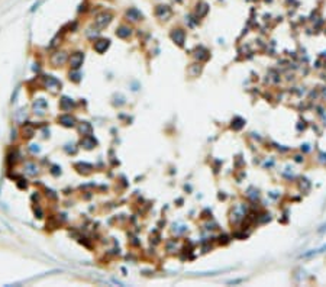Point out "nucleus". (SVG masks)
I'll use <instances>...</instances> for the list:
<instances>
[{"label": "nucleus", "mask_w": 326, "mask_h": 287, "mask_svg": "<svg viewBox=\"0 0 326 287\" xmlns=\"http://www.w3.org/2000/svg\"><path fill=\"white\" fill-rule=\"evenodd\" d=\"M112 17H113V16H112L110 12H103V13H100V15L97 16V19H96V25L100 26V28H104V26H107V25L110 23Z\"/></svg>", "instance_id": "f257e3e1"}, {"label": "nucleus", "mask_w": 326, "mask_h": 287, "mask_svg": "<svg viewBox=\"0 0 326 287\" xmlns=\"http://www.w3.org/2000/svg\"><path fill=\"white\" fill-rule=\"evenodd\" d=\"M83 60H84V55L81 52H76V54L71 55V58H70V64H71L73 68H78L83 64Z\"/></svg>", "instance_id": "f03ea898"}, {"label": "nucleus", "mask_w": 326, "mask_h": 287, "mask_svg": "<svg viewBox=\"0 0 326 287\" xmlns=\"http://www.w3.org/2000/svg\"><path fill=\"white\" fill-rule=\"evenodd\" d=\"M126 16H128L131 20H133V22H136V20H141V19H142V13L139 12L136 7H131V9H128V12H126Z\"/></svg>", "instance_id": "7ed1b4c3"}, {"label": "nucleus", "mask_w": 326, "mask_h": 287, "mask_svg": "<svg viewBox=\"0 0 326 287\" xmlns=\"http://www.w3.org/2000/svg\"><path fill=\"white\" fill-rule=\"evenodd\" d=\"M107 47H109V41H104V39H100L94 43V50L97 52H104L107 50Z\"/></svg>", "instance_id": "20e7f679"}, {"label": "nucleus", "mask_w": 326, "mask_h": 287, "mask_svg": "<svg viewBox=\"0 0 326 287\" xmlns=\"http://www.w3.org/2000/svg\"><path fill=\"white\" fill-rule=\"evenodd\" d=\"M173 39L178 43V45H183V42H184V32L181 29H177L175 32H173Z\"/></svg>", "instance_id": "39448f33"}, {"label": "nucleus", "mask_w": 326, "mask_h": 287, "mask_svg": "<svg viewBox=\"0 0 326 287\" xmlns=\"http://www.w3.org/2000/svg\"><path fill=\"white\" fill-rule=\"evenodd\" d=\"M60 122L62 125H65V126H73L74 125V118L71 115H64V116L60 118Z\"/></svg>", "instance_id": "423d86ee"}, {"label": "nucleus", "mask_w": 326, "mask_h": 287, "mask_svg": "<svg viewBox=\"0 0 326 287\" xmlns=\"http://www.w3.org/2000/svg\"><path fill=\"white\" fill-rule=\"evenodd\" d=\"M116 35H118L119 38H128L131 35V28L128 26H120L118 31H116Z\"/></svg>", "instance_id": "0eeeda50"}, {"label": "nucleus", "mask_w": 326, "mask_h": 287, "mask_svg": "<svg viewBox=\"0 0 326 287\" xmlns=\"http://www.w3.org/2000/svg\"><path fill=\"white\" fill-rule=\"evenodd\" d=\"M81 145H86V148H93L96 145V141L93 138H86V139L81 141Z\"/></svg>", "instance_id": "6e6552de"}, {"label": "nucleus", "mask_w": 326, "mask_h": 287, "mask_svg": "<svg viewBox=\"0 0 326 287\" xmlns=\"http://www.w3.org/2000/svg\"><path fill=\"white\" fill-rule=\"evenodd\" d=\"M326 250V245H323L322 248H319V250H316V251H310V252H306V254H303V255H301V257H310V255H316V254H320V252H323Z\"/></svg>", "instance_id": "1a4fd4ad"}, {"label": "nucleus", "mask_w": 326, "mask_h": 287, "mask_svg": "<svg viewBox=\"0 0 326 287\" xmlns=\"http://www.w3.org/2000/svg\"><path fill=\"white\" fill-rule=\"evenodd\" d=\"M80 130L83 132V134H84V132H88V134H90V132H91V126H90L88 123H83V125L80 126Z\"/></svg>", "instance_id": "9d476101"}, {"label": "nucleus", "mask_w": 326, "mask_h": 287, "mask_svg": "<svg viewBox=\"0 0 326 287\" xmlns=\"http://www.w3.org/2000/svg\"><path fill=\"white\" fill-rule=\"evenodd\" d=\"M177 2H180V0H177Z\"/></svg>", "instance_id": "9b49d317"}]
</instances>
